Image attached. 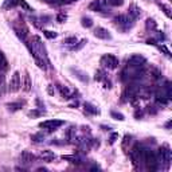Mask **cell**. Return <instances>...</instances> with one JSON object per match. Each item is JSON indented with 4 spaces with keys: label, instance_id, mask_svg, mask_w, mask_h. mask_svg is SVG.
I'll return each instance as SVG.
<instances>
[{
    "label": "cell",
    "instance_id": "cell-1",
    "mask_svg": "<svg viewBox=\"0 0 172 172\" xmlns=\"http://www.w3.org/2000/svg\"><path fill=\"white\" fill-rule=\"evenodd\" d=\"M27 46H28V49L34 55V58L36 59V63L39 65V67L46 70L47 65H49L50 62H49V58H47V51L45 49V45L42 43L40 38L39 36H34L31 43H27Z\"/></svg>",
    "mask_w": 172,
    "mask_h": 172
},
{
    "label": "cell",
    "instance_id": "cell-2",
    "mask_svg": "<svg viewBox=\"0 0 172 172\" xmlns=\"http://www.w3.org/2000/svg\"><path fill=\"white\" fill-rule=\"evenodd\" d=\"M143 161H145L148 170L156 171L157 170V156L152 149H144L143 152Z\"/></svg>",
    "mask_w": 172,
    "mask_h": 172
},
{
    "label": "cell",
    "instance_id": "cell-3",
    "mask_svg": "<svg viewBox=\"0 0 172 172\" xmlns=\"http://www.w3.org/2000/svg\"><path fill=\"white\" fill-rule=\"evenodd\" d=\"M101 65L110 70L117 69V66H119V58L116 55H113V54H106V55H104L101 58Z\"/></svg>",
    "mask_w": 172,
    "mask_h": 172
},
{
    "label": "cell",
    "instance_id": "cell-4",
    "mask_svg": "<svg viewBox=\"0 0 172 172\" xmlns=\"http://www.w3.org/2000/svg\"><path fill=\"white\" fill-rule=\"evenodd\" d=\"M63 121L62 120H46L43 121V123L39 124L40 128H43V129H49L50 132H53V130H57L59 126L63 125Z\"/></svg>",
    "mask_w": 172,
    "mask_h": 172
},
{
    "label": "cell",
    "instance_id": "cell-5",
    "mask_svg": "<svg viewBox=\"0 0 172 172\" xmlns=\"http://www.w3.org/2000/svg\"><path fill=\"white\" fill-rule=\"evenodd\" d=\"M20 86H22V82H20V74H19V71H15L12 74L11 81H9V83H8V90L12 93H15L20 89Z\"/></svg>",
    "mask_w": 172,
    "mask_h": 172
},
{
    "label": "cell",
    "instance_id": "cell-6",
    "mask_svg": "<svg viewBox=\"0 0 172 172\" xmlns=\"http://www.w3.org/2000/svg\"><path fill=\"white\" fill-rule=\"evenodd\" d=\"M144 63H145V58L141 55H132L128 59V67H132V69H140Z\"/></svg>",
    "mask_w": 172,
    "mask_h": 172
},
{
    "label": "cell",
    "instance_id": "cell-7",
    "mask_svg": "<svg viewBox=\"0 0 172 172\" xmlns=\"http://www.w3.org/2000/svg\"><path fill=\"white\" fill-rule=\"evenodd\" d=\"M143 152H144V149L139 144H136V145L132 148V151H130V159H132V163L134 166H136L140 160H143Z\"/></svg>",
    "mask_w": 172,
    "mask_h": 172
},
{
    "label": "cell",
    "instance_id": "cell-8",
    "mask_svg": "<svg viewBox=\"0 0 172 172\" xmlns=\"http://www.w3.org/2000/svg\"><path fill=\"white\" fill-rule=\"evenodd\" d=\"M157 159H161V161H164V163L167 164V167L170 166L171 159H172V155H171V151H170V148H168V145H164L163 148H160L159 157H157Z\"/></svg>",
    "mask_w": 172,
    "mask_h": 172
},
{
    "label": "cell",
    "instance_id": "cell-9",
    "mask_svg": "<svg viewBox=\"0 0 172 172\" xmlns=\"http://www.w3.org/2000/svg\"><path fill=\"white\" fill-rule=\"evenodd\" d=\"M94 35H96L97 38L104 39V40L112 39V35H110V32L108 31L106 28H104V27H97V28H96V31H94Z\"/></svg>",
    "mask_w": 172,
    "mask_h": 172
},
{
    "label": "cell",
    "instance_id": "cell-10",
    "mask_svg": "<svg viewBox=\"0 0 172 172\" xmlns=\"http://www.w3.org/2000/svg\"><path fill=\"white\" fill-rule=\"evenodd\" d=\"M35 155H32L31 152H28V151H24V152H22L20 155V163L23 164H31L35 161Z\"/></svg>",
    "mask_w": 172,
    "mask_h": 172
},
{
    "label": "cell",
    "instance_id": "cell-11",
    "mask_svg": "<svg viewBox=\"0 0 172 172\" xmlns=\"http://www.w3.org/2000/svg\"><path fill=\"white\" fill-rule=\"evenodd\" d=\"M114 22L117 23L119 26H123V27H129V22H130V18L126 15H119L114 18Z\"/></svg>",
    "mask_w": 172,
    "mask_h": 172
},
{
    "label": "cell",
    "instance_id": "cell-12",
    "mask_svg": "<svg viewBox=\"0 0 172 172\" xmlns=\"http://www.w3.org/2000/svg\"><path fill=\"white\" fill-rule=\"evenodd\" d=\"M40 157H42L45 161H47V163H50V161H53L54 159L57 157V155L53 152V151H49V149H46V151H42V153H40Z\"/></svg>",
    "mask_w": 172,
    "mask_h": 172
},
{
    "label": "cell",
    "instance_id": "cell-13",
    "mask_svg": "<svg viewBox=\"0 0 172 172\" xmlns=\"http://www.w3.org/2000/svg\"><path fill=\"white\" fill-rule=\"evenodd\" d=\"M128 11H129V18H132V19H137L140 16V8L134 4L130 5Z\"/></svg>",
    "mask_w": 172,
    "mask_h": 172
},
{
    "label": "cell",
    "instance_id": "cell-14",
    "mask_svg": "<svg viewBox=\"0 0 172 172\" xmlns=\"http://www.w3.org/2000/svg\"><path fill=\"white\" fill-rule=\"evenodd\" d=\"M89 9H92V11H98V12H102L104 11V7L101 4V2L98 0H96V2H93L92 4L89 5Z\"/></svg>",
    "mask_w": 172,
    "mask_h": 172
},
{
    "label": "cell",
    "instance_id": "cell-15",
    "mask_svg": "<svg viewBox=\"0 0 172 172\" xmlns=\"http://www.w3.org/2000/svg\"><path fill=\"white\" fill-rule=\"evenodd\" d=\"M57 86H58V90L60 92V94H62L63 98H71V97H70V90L67 89V87L62 86V85H57Z\"/></svg>",
    "mask_w": 172,
    "mask_h": 172
},
{
    "label": "cell",
    "instance_id": "cell-16",
    "mask_svg": "<svg viewBox=\"0 0 172 172\" xmlns=\"http://www.w3.org/2000/svg\"><path fill=\"white\" fill-rule=\"evenodd\" d=\"M85 110L86 112H89V113H92V114L98 113V109H97L96 106H93L92 104H89V102H85Z\"/></svg>",
    "mask_w": 172,
    "mask_h": 172
},
{
    "label": "cell",
    "instance_id": "cell-17",
    "mask_svg": "<svg viewBox=\"0 0 172 172\" xmlns=\"http://www.w3.org/2000/svg\"><path fill=\"white\" fill-rule=\"evenodd\" d=\"M62 159L63 160H69L70 161V163H74V164H78L79 163V157H77V156H69V155H63V156H62Z\"/></svg>",
    "mask_w": 172,
    "mask_h": 172
},
{
    "label": "cell",
    "instance_id": "cell-18",
    "mask_svg": "<svg viewBox=\"0 0 172 172\" xmlns=\"http://www.w3.org/2000/svg\"><path fill=\"white\" fill-rule=\"evenodd\" d=\"M24 90L26 92H30V90H31V81H30L28 73H26V75H24Z\"/></svg>",
    "mask_w": 172,
    "mask_h": 172
},
{
    "label": "cell",
    "instance_id": "cell-19",
    "mask_svg": "<svg viewBox=\"0 0 172 172\" xmlns=\"http://www.w3.org/2000/svg\"><path fill=\"white\" fill-rule=\"evenodd\" d=\"M105 4H108V5H113V7L123 5V4H124V0H105Z\"/></svg>",
    "mask_w": 172,
    "mask_h": 172
},
{
    "label": "cell",
    "instance_id": "cell-20",
    "mask_svg": "<svg viewBox=\"0 0 172 172\" xmlns=\"http://www.w3.org/2000/svg\"><path fill=\"white\" fill-rule=\"evenodd\" d=\"M9 108V110H12V112H15V110H19L20 108H22V102H11L7 105Z\"/></svg>",
    "mask_w": 172,
    "mask_h": 172
},
{
    "label": "cell",
    "instance_id": "cell-21",
    "mask_svg": "<svg viewBox=\"0 0 172 172\" xmlns=\"http://www.w3.org/2000/svg\"><path fill=\"white\" fill-rule=\"evenodd\" d=\"M31 140L35 141V143H42V141L45 140V136H43L42 133H36V134H32L31 136Z\"/></svg>",
    "mask_w": 172,
    "mask_h": 172
},
{
    "label": "cell",
    "instance_id": "cell-22",
    "mask_svg": "<svg viewBox=\"0 0 172 172\" xmlns=\"http://www.w3.org/2000/svg\"><path fill=\"white\" fill-rule=\"evenodd\" d=\"M43 35H45L46 38H49V39H55L58 34L54 32V31H49V30H45V31H43Z\"/></svg>",
    "mask_w": 172,
    "mask_h": 172
},
{
    "label": "cell",
    "instance_id": "cell-23",
    "mask_svg": "<svg viewBox=\"0 0 172 172\" xmlns=\"http://www.w3.org/2000/svg\"><path fill=\"white\" fill-rule=\"evenodd\" d=\"M82 26L86 27V28H90L93 26V20L90 18H82Z\"/></svg>",
    "mask_w": 172,
    "mask_h": 172
},
{
    "label": "cell",
    "instance_id": "cell-24",
    "mask_svg": "<svg viewBox=\"0 0 172 172\" xmlns=\"http://www.w3.org/2000/svg\"><path fill=\"white\" fill-rule=\"evenodd\" d=\"M18 4L22 7V8H24V9H27V11H32V8L28 5V3L26 2V0H18Z\"/></svg>",
    "mask_w": 172,
    "mask_h": 172
},
{
    "label": "cell",
    "instance_id": "cell-25",
    "mask_svg": "<svg viewBox=\"0 0 172 172\" xmlns=\"http://www.w3.org/2000/svg\"><path fill=\"white\" fill-rule=\"evenodd\" d=\"M73 71L77 74V78H79L82 82H87V77H82V75H85L82 71H79V70H74V69H73Z\"/></svg>",
    "mask_w": 172,
    "mask_h": 172
},
{
    "label": "cell",
    "instance_id": "cell-26",
    "mask_svg": "<svg viewBox=\"0 0 172 172\" xmlns=\"http://www.w3.org/2000/svg\"><path fill=\"white\" fill-rule=\"evenodd\" d=\"M63 43H66V45H74V43H77V38H75V36H69V38H65Z\"/></svg>",
    "mask_w": 172,
    "mask_h": 172
},
{
    "label": "cell",
    "instance_id": "cell-27",
    "mask_svg": "<svg viewBox=\"0 0 172 172\" xmlns=\"http://www.w3.org/2000/svg\"><path fill=\"white\" fill-rule=\"evenodd\" d=\"M96 79L97 81L105 79V73H104V70H98V71H96Z\"/></svg>",
    "mask_w": 172,
    "mask_h": 172
},
{
    "label": "cell",
    "instance_id": "cell-28",
    "mask_svg": "<svg viewBox=\"0 0 172 172\" xmlns=\"http://www.w3.org/2000/svg\"><path fill=\"white\" fill-rule=\"evenodd\" d=\"M147 28L148 30H149V28L155 30V28H156V22H155L153 19H148L147 20Z\"/></svg>",
    "mask_w": 172,
    "mask_h": 172
},
{
    "label": "cell",
    "instance_id": "cell-29",
    "mask_svg": "<svg viewBox=\"0 0 172 172\" xmlns=\"http://www.w3.org/2000/svg\"><path fill=\"white\" fill-rule=\"evenodd\" d=\"M110 114H112V117H113L114 120H120V121H124V120H125V119H124V116H123V114H121V113H117V112H112Z\"/></svg>",
    "mask_w": 172,
    "mask_h": 172
},
{
    "label": "cell",
    "instance_id": "cell-30",
    "mask_svg": "<svg viewBox=\"0 0 172 172\" xmlns=\"http://www.w3.org/2000/svg\"><path fill=\"white\" fill-rule=\"evenodd\" d=\"M18 5V0H5L4 7H15Z\"/></svg>",
    "mask_w": 172,
    "mask_h": 172
},
{
    "label": "cell",
    "instance_id": "cell-31",
    "mask_svg": "<svg viewBox=\"0 0 172 172\" xmlns=\"http://www.w3.org/2000/svg\"><path fill=\"white\" fill-rule=\"evenodd\" d=\"M66 19H67V16L65 15V13H58V16H57V20H58L59 23H63Z\"/></svg>",
    "mask_w": 172,
    "mask_h": 172
},
{
    "label": "cell",
    "instance_id": "cell-32",
    "mask_svg": "<svg viewBox=\"0 0 172 172\" xmlns=\"http://www.w3.org/2000/svg\"><path fill=\"white\" fill-rule=\"evenodd\" d=\"M160 50H161V51H163L164 54H166V55L168 57V58H170V57H171V51H170V50H168V49H167V47L164 46V45H161V46H160Z\"/></svg>",
    "mask_w": 172,
    "mask_h": 172
},
{
    "label": "cell",
    "instance_id": "cell-33",
    "mask_svg": "<svg viewBox=\"0 0 172 172\" xmlns=\"http://www.w3.org/2000/svg\"><path fill=\"white\" fill-rule=\"evenodd\" d=\"M161 8L164 9V12H166L167 16H171V8H170V7L166 5V4H161Z\"/></svg>",
    "mask_w": 172,
    "mask_h": 172
},
{
    "label": "cell",
    "instance_id": "cell-34",
    "mask_svg": "<svg viewBox=\"0 0 172 172\" xmlns=\"http://www.w3.org/2000/svg\"><path fill=\"white\" fill-rule=\"evenodd\" d=\"M85 43H87V40H86V39L81 40V42H79V45H78V46H73V47H71V50H79L81 47H82L83 45H85Z\"/></svg>",
    "mask_w": 172,
    "mask_h": 172
},
{
    "label": "cell",
    "instance_id": "cell-35",
    "mask_svg": "<svg viewBox=\"0 0 172 172\" xmlns=\"http://www.w3.org/2000/svg\"><path fill=\"white\" fill-rule=\"evenodd\" d=\"M117 139H119V134H117V133H113L112 136H110V139H109V143H110V144H114Z\"/></svg>",
    "mask_w": 172,
    "mask_h": 172
},
{
    "label": "cell",
    "instance_id": "cell-36",
    "mask_svg": "<svg viewBox=\"0 0 172 172\" xmlns=\"http://www.w3.org/2000/svg\"><path fill=\"white\" fill-rule=\"evenodd\" d=\"M28 114H30V116H39V114H42V113L38 112V110H31Z\"/></svg>",
    "mask_w": 172,
    "mask_h": 172
},
{
    "label": "cell",
    "instance_id": "cell-37",
    "mask_svg": "<svg viewBox=\"0 0 172 172\" xmlns=\"http://www.w3.org/2000/svg\"><path fill=\"white\" fill-rule=\"evenodd\" d=\"M69 2H77V0H69Z\"/></svg>",
    "mask_w": 172,
    "mask_h": 172
}]
</instances>
